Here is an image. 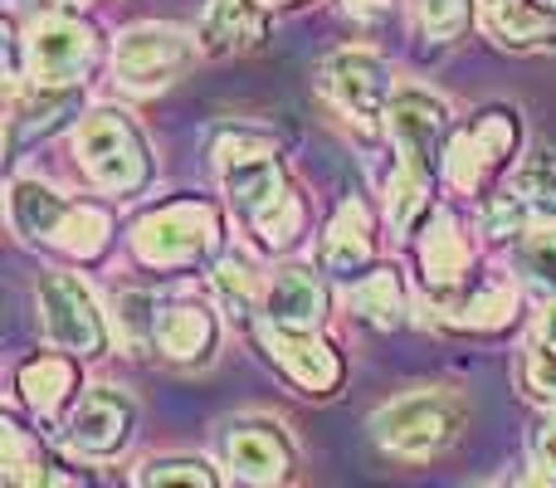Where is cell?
Here are the masks:
<instances>
[{
  "label": "cell",
  "mask_w": 556,
  "mask_h": 488,
  "mask_svg": "<svg viewBox=\"0 0 556 488\" xmlns=\"http://www.w3.org/2000/svg\"><path fill=\"white\" fill-rule=\"evenodd\" d=\"M220 162V182L230 191V205L254 235L269 249H288L303 230V205H298L288 172L278 162V152L264 137H225L215 147Z\"/></svg>",
  "instance_id": "6da1fadb"
},
{
  "label": "cell",
  "mask_w": 556,
  "mask_h": 488,
  "mask_svg": "<svg viewBox=\"0 0 556 488\" xmlns=\"http://www.w3.org/2000/svg\"><path fill=\"white\" fill-rule=\"evenodd\" d=\"M386 127H391L401 172L391 182V215L401 230H410L415 215L430 205V172L444 162V137H450V108L425 88H401L386 103Z\"/></svg>",
  "instance_id": "7a4b0ae2"
},
{
  "label": "cell",
  "mask_w": 556,
  "mask_h": 488,
  "mask_svg": "<svg viewBox=\"0 0 556 488\" xmlns=\"http://www.w3.org/2000/svg\"><path fill=\"white\" fill-rule=\"evenodd\" d=\"M10 221H15L20 235L45 240V245L64 249V254H78V259L103 254L108 235H113L108 211L64 201V196H54L39 182H15V191H10Z\"/></svg>",
  "instance_id": "3957f363"
},
{
  "label": "cell",
  "mask_w": 556,
  "mask_h": 488,
  "mask_svg": "<svg viewBox=\"0 0 556 488\" xmlns=\"http://www.w3.org/2000/svg\"><path fill=\"white\" fill-rule=\"evenodd\" d=\"M78 166L88 172V182L103 186L113 196H132L147 186L152 162H147V142L123 113H93L78 123L74 133Z\"/></svg>",
  "instance_id": "277c9868"
},
{
  "label": "cell",
  "mask_w": 556,
  "mask_h": 488,
  "mask_svg": "<svg viewBox=\"0 0 556 488\" xmlns=\"http://www.w3.org/2000/svg\"><path fill=\"white\" fill-rule=\"evenodd\" d=\"M215 240H220V221H215V211L201 201L162 205V211L142 215V221L132 225L137 259L152 268H191L195 259L211 254Z\"/></svg>",
  "instance_id": "5b68a950"
},
{
  "label": "cell",
  "mask_w": 556,
  "mask_h": 488,
  "mask_svg": "<svg viewBox=\"0 0 556 488\" xmlns=\"http://www.w3.org/2000/svg\"><path fill=\"white\" fill-rule=\"evenodd\" d=\"M459 430V401L444 391H415L376 411L371 435L381 450L405 454V460H425V454L444 450Z\"/></svg>",
  "instance_id": "8992f818"
},
{
  "label": "cell",
  "mask_w": 556,
  "mask_h": 488,
  "mask_svg": "<svg viewBox=\"0 0 556 488\" xmlns=\"http://www.w3.org/2000/svg\"><path fill=\"white\" fill-rule=\"evenodd\" d=\"M39 303V323H45V337L54 347L74 356H103L108 352V323L98 313L93 293L78 284L74 274H45L35 288Z\"/></svg>",
  "instance_id": "52a82bcc"
},
{
  "label": "cell",
  "mask_w": 556,
  "mask_h": 488,
  "mask_svg": "<svg viewBox=\"0 0 556 488\" xmlns=\"http://www.w3.org/2000/svg\"><path fill=\"white\" fill-rule=\"evenodd\" d=\"M513 147H518V113H513V108H483V113L444 147L450 186L479 191L489 176H498L503 166H508Z\"/></svg>",
  "instance_id": "ba28073f"
},
{
  "label": "cell",
  "mask_w": 556,
  "mask_h": 488,
  "mask_svg": "<svg viewBox=\"0 0 556 488\" xmlns=\"http://www.w3.org/2000/svg\"><path fill=\"white\" fill-rule=\"evenodd\" d=\"M25 54L35 88H68L93 64V29L78 25L74 15H39L29 25Z\"/></svg>",
  "instance_id": "9c48e42d"
},
{
  "label": "cell",
  "mask_w": 556,
  "mask_h": 488,
  "mask_svg": "<svg viewBox=\"0 0 556 488\" xmlns=\"http://www.w3.org/2000/svg\"><path fill=\"white\" fill-rule=\"evenodd\" d=\"M191 59V39L181 29H166V25H147V29H127L117 39V54L113 68L127 88L147 93V88H166L176 74L186 68Z\"/></svg>",
  "instance_id": "30bf717a"
},
{
  "label": "cell",
  "mask_w": 556,
  "mask_h": 488,
  "mask_svg": "<svg viewBox=\"0 0 556 488\" xmlns=\"http://www.w3.org/2000/svg\"><path fill=\"white\" fill-rule=\"evenodd\" d=\"M132 425H137V411L127 396L108 391V386H88L74 401V411H68L64 430L78 454H88V460H113L117 450H127Z\"/></svg>",
  "instance_id": "8fae6325"
},
{
  "label": "cell",
  "mask_w": 556,
  "mask_h": 488,
  "mask_svg": "<svg viewBox=\"0 0 556 488\" xmlns=\"http://www.w3.org/2000/svg\"><path fill=\"white\" fill-rule=\"evenodd\" d=\"M323 88L356 123H381L386 103H391V68H386V59L366 54V49H342V54L327 59Z\"/></svg>",
  "instance_id": "7c38bea8"
},
{
  "label": "cell",
  "mask_w": 556,
  "mask_h": 488,
  "mask_svg": "<svg viewBox=\"0 0 556 488\" xmlns=\"http://www.w3.org/2000/svg\"><path fill=\"white\" fill-rule=\"evenodd\" d=\"M269 352L274 362L303 386L307 396H332L342 386V356L332 352V342H323L313 333H293V327H269Z\"/></svg>",
  "instance_id": "4fadbf2b"
},
{
  "label": "cell",
  "mask_w": 556,
  "mask_h": 488,
  "mask_svg": "<svg viewBox=\"0 0 556 488\" xmlns=\"http://www.w3.org/2000/svg\"><path fill=\"white\" fill-rule=\"evenodd\" d=\"M225 464L250 484H283L293 470V450L274 425H235L225 435Z\"/></svg>",
  "instance_id": "5bb4252c"
},
{
  "label": "cell",
  "mask_w": 556,
  "mask_h": 488,
  "mask_svg": "<svg viewBox=\"0 0 556 488\" xmlns=\"http://www.w3.org/2000/svg\"><path fill=\"white\" fill-rule=\"evenodd\" d=\"M327 317V288L317 284L307 268H283L274 284L264 288V323L293 327V333H313Z\"/></svg>",
  "instance_id": "9a60e30c"
},
{
  "label": "cell",
  "mask_w": 556,
  "mask_h": 488,
  "mask_svg": "<svg viewBox=\"0 0 556 488\" xmlns=\"http://www.w3.org/2000/svg\"><path fill=\"white\" fill-rule=\"evenodd\" d=\"M483 25L508 49L556 45V5L547 0H483Z\"/></svg>",
  "instance_id": "2e32d148"
},
{
  "label": "cell",
  "mask_w": 556,
  "mask_h": 488,
  "mask_svg": "<svg viewBox=\"0 0 556 488\" xmlns=\"http://www.w3.org/2000/svg\"><path fill=\"white\" fill-rule=\"evenodd\" d=\"M264 5L260 0H211L201 20V49L205 54H230V49H250L264 39Z\"/></svg>",
  "instance_id": "e0dca14e"
},
{
  "label": "cell",
  "mask_w": 556,
  "mask_h": 488,
  "mask_svg": "<svg viewBox=\"0 0 556 488\" xmlns=\"http://www.w3.org/2000/svg\"><path fill=\"white\" fill-rule=\"evenodd\" d=\"M20 396H25V405L35 415L54 421V415L78 396L74 356H29V362L20 366Z\"/></svg>",
  "instance_id": "ac0fdd59"
},
{
  "label": "cell",
  "mask_w": 556,
  "mask_h": 488,
  "mask_svg": "<svg viewBox=\"0 0 556 488\" xmlns=\"http://www.w3.org/2000/svg\"><path fill=\"white\" fill-rule=\"evenodd\" d=\"M156 347H162L172 362H205L215 347V317L201 303H176L156 317Z\"/></svg>",
  "instance_id": "d6986e66"
},
{
  "label": "cell",
  "mask_w": 556,
  "mask_h": 488,
  "mask_svg": "<svg viewBox=\"0 0 556 488\" xmlns=\"http://www.w3.org/2000/svg\"><path fill=\"white\" fill-rule=\"evenodd\" d=\"M420 264H425V284L430 288H454L464 278V268H469V240L459 235V221H454L450 211H440L430 221V230H425L420 240Z\"/></svg>",
  "instance_id": "ffe728a7"
},
{
  "label": "cell",
  "mask_w": 556,
  "mask_h": 488,
  "mask_svg": "<svg viewBox=\"0 0 556 488\" xmlns=\"http://www.w3.org/2000/svg\"><path fill=\"white\" fill-rule=\"evenodd\" d=\"M371 221H366V211L356 201H346L342 211H337V221L327 225V240H323V264L337 268V274L352 278L356 268L371 264Z\"/></svg>",
  "instance_id": "44dd1931"
},
{
  "label": "cell",
  "mask_w": 556,
  "mask_h": 488,
  "mask_svg": "<svg viewBox=\"0 0 556 488\" xmlns=\"http://www.w3.org/2000/svg\"><path fill=\"white\" fill-rule=\"evenodd\" d=\"M352 308L362 313V323H371V327H401V313H405L401 278H395L391 268L366 274L362 284L352 288Z\"/></svg>",
  "instance_id": "7402d4cb"
},
{
  "label": "cell",
  "mask_w": 556,
  "mask_h": 488,
  "mask_svg": "<svg viewBox=\"0 0 556 488\" xmlns=\"http://www.w3.org/2000/svg\"><path fill=\"white\" fill-rule=\"evenodd\" d=\"M522 376H528L532 396H542V401H556V298L542 308L538 327H532L528 366H522Z\"/></svg>",
  "instance_id": "603a6c76"
},
{
  "label": "cell",
  "mask_w": 556,
  "mask_h": 488,
  "mask_svg": "<svg viewBox=\"0 0 556 488\" xmlns=\"http://www.w3.org/2000/svg\"><path fill=\"white\" fill-rule=\"evenodd\" d=\"M518 313V288L508 278H489V284L473 288V298L459 308L464 327H508Z\"/></svg>",
  "instance_id": "cb8c5ba5"
},
{
  "label": "cell",
  "mask_w": 556,
  "mask_h": 488,
  "mask_svg": "<svg viewBox=\"0 0 556 488\" xmlns=\"http://www.w3.org/2000/svg\"><path fill=\"white\" fill-rule=\"evenodd\" d=\"M0 440H5V460H0V474H5V484H54V474H49V460L39 454V445L25 440V430H20L15 421H5Z\"/></svg>",
  "instance_id": "d4e9b609"
},
{
  "label": "cell",
  "mask_w": 556,
  "mask_h": 488,
  "mask_svg": "<svg viewBox=\"0 0 556 488\" xmlns=\"http://www.w3.org/2000/svg\"><path fill=\"white\" fill-rule=\"evenodd\" d=\"M513 191L532 205V215L556 221V152H542L513 176Z\"/></svg>",
  "instance_id": "484cf974"
},
{
  "label": "cell",
  "mask_w": 556,
  "mask_h": 488,
  "mask_svg": "<svg viewBox=\"0 0 556 488\" xmlns=\"http://www.w3.org/2000/svg\"><path fill=\"white\" fill-rule=\"evenodd\" d=\"M518 264H522V278H528L542 298H556V230L528 235Z\"/></svg>",
  "instance_id": "4316f807"
},
{
  "label": "cell",
  "mask_w": 556,
  "mask_h": 488,
  "mask_svg": "<svg viewBox=\"0 0 556 488\" xmlns=\"http://www.w3.org/2000/svg\"><path fill=\"white\" fill-rule=\"evenodd\" d=\"M473 15V0H420V25L430 39H459Z\"/></svg>",
  "instance_id": "83f0119b"
},
{
  "label": "cell",
  "mask_w": 556,
  "mask_h": 488,
  "mask_svg": "<svg viewBox=\"0 0 556 488\" xmlns=\"http://www.w3.org/2000/svg\"><path fill=\"white\" fill-rule=\"evenodd\" d=\"M137 484H201V488H215L220 479L211 474V464L201 460H152L137 470Z\"/></svg>",
  "instance_id": "f1b7e54d"
},
{
  "label": "cell",
  "mask_w": 556,
  "mask_h": 488,
  "mask_svg": "<svg viewBox=\"0 0 556 488\" xmlns=\"http://www.w3.org/2000/svg\"><path fill=\"white\" fill-rule=\"evenodd\" d=\"M117 313H123L127 342H147V337H156V313H152V298L147 293H123L117 298Z\"/></svg>",
  "instance_id": "f546056e"
},
{
  "label": "cell",
  "mask_w": 556,
  "mask_h": 488,
  "mask_svg": "<svg viewBox=\"0 0 556 488\" xmlns=\"http://www.w3.org/2000/svg\"><path fill=\"white\" fill-rule=\"evenodd\" d=\"M215 284H220V293H225V303H235V313H250L254 308V278H250V268L244 264H235V259H225L220 268H215Z\"/></svg>",
  "instance_id": "4dcf8cb0"
},
{
  "label": "cell",
  "mask_w": 556,
  "mask_h": 488,
  "mask_svg": "<svg viewBox=\"0 0 556 488\" xmlns=\"http://www.w3.org/2000/svg\"><path fill=\"white\" fill-rule=\"evenodd\" d=\"M532 479L538 484H556V425H542L538 440H532Z\"/></svg>",
  "instance_id": "1f68e13d"
},
{
  "label": "cell",
  "mask_w": 556,
  "mask_h": 488,
  "mask_svg": "<svg viewBox=\"0 0 556 488\" xmlns=\"http://www.w3.org/2000/svg\"><path fill=\"white\" fill-rule=\"evenodd\" d=\"M342 10L362 25H381V20L395 15V0H342Z\"/></svg>",
  "instance_id": "d6a6232c"
},
{
  "label": "cell",
  "mask_w": 556,
  "mask_h": 488,
  "mask_svg": "<svg viewBox=\"0 0 556 488\" xmlns=\"http://www.w3.org/2000/svg\"><path fill=\"white\" fill-rule=\"evenodd\" d=\"M269 5H288V0H269Z\"/></svg>",
  "instance_id": "836d02e7"
},
{
  "label": "cell",
  "mask_w": 556,
  "mask_h": 488,
  "mask_svg": "<svg viewBox=\"0 0 556 488\" xmlns=\"http://www.w3.org/2000/svg\"><path fill=\"white\" fill-rule=\"evenodd\" d=\"M547 5H556V0H547Z\"/></svg>",
  "instance_id": "e575fe53"
}]
</instances>
